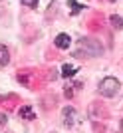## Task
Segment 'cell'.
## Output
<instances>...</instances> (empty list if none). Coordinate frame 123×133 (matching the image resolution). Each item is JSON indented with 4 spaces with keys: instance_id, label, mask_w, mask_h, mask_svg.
Masks as SVG:
<instances>
[{
    "instance_id": "obj_1",
    "label": "cell",
    "mask_w": 123,
    "mask_h": 133,
    "mask_svg": "<svg viewBox=\"0 0 123 133\" xmlns=\"http://www.w3.org/2000/svg\"><path fill=\"white\" fill-rule=\"evenodd\" d=\"M103 54V46L95 38H81L78 42V48L73 50L76 58H97Z\"/></svg>"
},
{
    "instance_id": "obj_2",
    "label": "cell",
    "mask_w": 123,
    "mask_h": 133,
    "mask_svg": "<svg viewBox=\"0 0 123 133\" xmlns=\"http://www.w3.org/2000/svg\"><path fill=\"white\" fill-rule=\"evenodd\" d=\"M119 82H117V78H103L101 79V83H99V94L101 95H105V97H113V95H117V91H119Z\"/></svg>"
},
{
    "instance_id": "obj_3",
    "label": "cell",
    "mask_w": 123,
    "mask_h": 133,
    "mask_svg": "<svg viewBox=\"0 0 123 133\" xmlns=\"http://www.w3.org/2000/svg\"><path fill=\"white\" fill-rule=\"evenodd\" d=\"M64 123H66V127H73V123H76V109L72 105L64 107Z\"/></svg>"
},
{
    "instance_id": "obj_4",
    "label": "cell",
    "mask_w": 123,
    "mask_h": 133,
    "mask_svg": "<svg viewBox=\"0 0 123 133\" xmlns=\"http://www.w3.org/2000/svg\"><path fill=\"white\" fill-rule=\"evenodd\" d=\"M18 115L22 117V119L32 121V119H36V111H34L30 105H22V107H20V111H18Z\"/></svg>"
},
{
    "instance_id": "obj_5",
    "label": "cell",
    "mask_w": 123,
    "mask_h": 133,
    "mask_svg": "<svg viewBox=\"0 0 123 133\" xmlns=\"http://www.w3.org/2000/svg\"><path fill=\"white\" fill-rule=\"evenodd\" d=\"M54 44H56L60 50H67V48H70V36H67V34H58Z\"/></svg>"
},
{
    "instance_id": "obj_6",
    "label": "cell",
    "mask_w": 123,
    "mask_h": 133,
    "mask_svg": "<svg viewBox=\"0 0 123 133\" xmlns=\"http://www.w3.org/2000/svg\"><path fill=\"white\" fill-rule=\"evenodd\" d=\"M10 64V52L4 44H0V66H8Z\"/></svg>"
},
{
    "instance_id": "obj_7",
    "label": "cell",
    "mask_w": 123,
    "mask_h": 133,
    "mask_svg": "<svg viewBox=\"0 0 123 133\" xmlns=\"http://www.w3.org/2000/svg\"><path fill=\"white\" fill-rule=\"evenodd\" d=\"M76 72H78L76 66H70V64H64V66H62V76L67 78V79H72L73 76H76Z\"/></svg>"
},
{
    "instance_id": "obj_8",
    "label": "cell",
    "mask_w": 123,
    "mask_h": 133,
    "mask_svg": "<svg viewBox=\"0 0 123 133\" xmlns=\"http://www.w3.org/2000/svg\"><path fill=\"white\" fill-rule=\"evenodd\" d=\"M109 20H111V26H113V28H117V30H121V28H123V18H121V16L111 14V18H109Z\"/></svg>"
},
{
    "instance_id": "obj_9",
    "label": "cell",
    "mask_w": 123,
    "mask_h": 133,
    "mask_svg": "<svg viewBox=\"0 0 123 133\" xmlns=\"http://www.w3.org/2000/svg\"><path fill=\"white\" fill-rule=\"evenodd\" d=\"M70 6H72V16H76L79 10H84V8H85L84 4H78L76 0H70Z\"/></svg>"
},
{
    "instance_id": "obj_10",
    "label": "cell",
    "mask_w": 123,
    "mask_h": 133,
    "mask_svg": "<svg viewBox=\"0 0 123 133\" xmlns=\"http://www.w3.org/2000/svg\"><path fill=\"white\" fill-rule=\"evenodd\" d=\"M38 2H40V0H22V4L28 6V8H36V6H38Z\"/></svg>"
},
{
    "instance_id": "obj_11",
    "label": "cell",
    "mask_w": 123,
    "mask_h": 133,
    "mask_svg": "<svg viewBox=\"0 0 123 133\" xmlns=\"http://www.w3.org/2000/svg\"><path fill=\"white\" fill-rule=\"evenodd\" d=\"M64 91H66V97H72V95H73V88H72V85H66Z\"/></svg>"
},
{
    "instance_id": "obj_12",
    "label": "cell",
    "mask_w": 123,
    "mask_h": 133,
    "mask_svg": "<svg viewBox=\"0 0 123 133\" xmlns=\"http://www.w3.org/2000/svg\"><path fill=\"white\" fill-rule=\"evenodd\" d=\"M6 121H8V115H6V113H0V125H6Z\"/></svg>"
},
{
    "instance_id": "obj_13",
    "label": "cell",
    "mask_w": 123,
    "mask_h": 133,
    "mask_svg": "<svg viewBox=\"0 0 123 133\" xmlns=\"http://www.w3.org/2000/svg\"><path fill=\"white\" fill-rule=\"evenodd\" d=\"M18 82L26 85V83H28V79H26V76H22V74H18Z\"/></svg>"
},
{
    "instance_id": "obj_14",
    "label": "cell",
    "mask_w": 123,
    "mask_h": 133,
    "mask_svg": "<svg viewBox=\"0 0 123 133\" xmlns=\"http://www.w3.org/2000/svg\"><path fill=\"white\" fill-rule=\"evenodd\" d=\"M121 129H123V119H121Z\"/></svg>"
}]
</instances>
